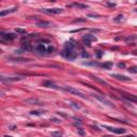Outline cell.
Here are the masks:
<instances>
[{
	"label": "cell",
	"instance_id": "1",
	"mask_svg": "<svg viewBox=\"0 0 137 137\" xmlns=\"http://www.w3.org/2000/svg\"><path fill=\"white\" fill-rule=\"evenodd\" d=\"M35 51L40 55H48L55 51V47L52 46L51 44V42H48V41H40L36 44Z\"/></svg>",
	"mask_w": 137,
	"mask_h": 137
},
{
	"label": "cell",
	"instance_id": "2",
	"mask_svg": "<svg viewBox=\"0 0 137 137\" xmlns=\"http://www.w3.org/2000/svg\"><path fill=\"white\" fill-rule=\"evenodd\" d=\"M61 54L64 58L68 59V60H74L77 57V54L75 51V44H73L72 42H68Z\"/></svg>",
	"mask_w": 137,
	"mask_h": 137
},
{
	"label": "cell",
	"instance_id": "3",
	"mask_svg": "<svg viewBox=\"0 0 137 137\" xmlns=\"http://www.w3.org/2000/svg\"><path fill=\"white\" fill-rule=\"evenodd\" d=\"M61 89H63L64 91H68V93H72V94H74V95H77V97H81V99H87V95L85 94V93H83L81 91H79V90H77V89L73 88V87L63 86V87H61Z\"/></svg>",
	"mask_w": 137,
	"mask_h": 137
},
{
	"label": "cell",
	"instance_id": "4",
	"mask_svg": "<svg viewBox=\"0 0 137 137\" xmlns=\"http://www.w3.org/2000/svg\"><path fill=\"white\" fill-rule=\"evenodd\" d=\"M24 79L22 76H0V80L4 83H11V81H18Z\"/></svg>",
	"mask_w": 137,
	"mask_h": 137
},
{
	"label": "cell",
	"instance_id": "5",
	"mask_svg": "<svg viewBox=\"0 0 137 137\" xmlns=\"http://www.w3.org/2000/svg\"><path fill=\"white\" fill-rule=\"evenodd\" d=\"M41 11L47 14H60L63 12V9L60 8H51V9H41Z\"/></svg>",
	"mask_w": 137,
	"mask_h": 137
},
{
	"label": "cell",
	"instance_id": "6",
	"mask_svg": "<svg viewBox=\"0 0 137 137\" xmlns=\"http://www.w3.org/2000/svg\"><path fill=\"white\" fill-rule=\"evenodd\" d=\"M0 36H1L2 39H4V40L6 41H12L14 40L15 38H16V34L14 33H6V32H2V31H0Z\"/></svg>",
	"mask_w": 137,
	"mask_h": 137
},
{
	"label": "cell",
	"instance_id": "7",
	"mask_svg": "<svg viewBox=\"0 0 137 137\" xmlns=\"http://www.w3.org/2000/svg\"><path fill=\"white\" fill-rule=\"evenodd\" d=\"M105 129H107L108 131H110V132H113V133H115V134H124L125 132V130L124 129H119V127H111V126H105Z\"/></svg>",
	"mask_w": 137,
	"mask_h": 137
},
{
	"label": "cell",
	"instance_id": "8",
	"mask_svg": "<svg viewBox=\"0 0 137 137\" xmlns=\"http://www.w3.org/2000/svg\"><path fill=\"white\" fill-rule=\"evenodd\" d=\"M25 103H27V104H31V105H43L44 104V103H42L41 101H39L38 99H33V97L25 100Z\"/></svg>",
	"mask_w": 137,
	"mask_h": 137
},
{
	"label": "cell",
	"instance_id": "9",
	"mask_svg": "<svg viewBox=\"0 0 137 137\" xmlns=\"http://www.w3.org/2000/svg\"><path fill=\"white\" fill-rule=\"evenodd\" d=\"M90 77H91V79H93L94 81H97V83H99V84H101V85H104V86H108V83L107 81H105L104 79H101L100 77H97V76H94V75H90Z\"/></svg>",
	"mask_w": 137,
	"mask_h": 137
},
{
	"label": "cell",
	"instance_id": "10",
	"mask_svg": "<svg viewBox=\"0 0 137 137\" xmlns=\"http://www.w3.org/2000/svg\"><path fill=\"white\" fill-rule=\"evenodd\" d=\"M111 77H115L116 79L118 80H122V81H130L131 78L130 77H126V76H123V75H119V74H113Z\"/></svg>",
	"mask_w": 137,
	"mask_h": 137
},
{
	"label": "cell",
	"instance_id": "11",
	"mask_svg": "<svg viewBox=\"0 0 137 137\" xmlns=\"http://www.w3.org/2000/svg\"><path fill=\"white\" fill-rule=\"evenodd\" d=\"M36 26L41 27V28H48V27H51L52 24L49 22H45V20H42V22H38L36 23Z\"/></svg>",
	"mask_w": 137,
	"mask_h": 137
},
{
	"label": "cell",
	"instance_id": "12",
	"mask_svg": "<svg viewBox=\"0 0 137 137\" xmlns=\"http://www.w3.org/2000/svg\"><path fill=\"white\" fill-rule=\"evenodd\" d=\"M17 10V8H12V9H6V10L0 11V16H6V15L10 14V13H13Z\"/></svg>",
	"mask_w": 137,
	"mask_h": 137
},
{
	"label": "cell",
	"instance_id": "13",
	"mask_svg": "<svg viewBox=\"0 0 137 137\" xmlns=\"http://www.w3.org/2000/svg\"><path fill=\"white\" fill-rule=\"evenodd\" d=\"M43 86H44V87H48V88H55V89H59V88H60V87L56 86L54 83H51V81H49V80L43 81Z\"/></svg>",
	"mask_w": 137,
	"mask_h": 137
},
{
	"label": "cell",
	"instance_id": "14",
	"mask_svg": "<svg viewBox=\"0 0 137 137\" xmlns=\"http://www.w3.org/2000/svg\"><path fill=\"white\" fill-rule=\"evenodd\" d=\"M122 97H124L125 100H127V101H131V102H133V103H136V97H132V95L127 94V93H123Z\"/></svg>",
	"mask_w": 137,
	"mask_h": 137
},
{
	"label": "cell",
	"instance_id": "15",
	"mask_svg": "<svg viewBox=\"0 0 137 137\" xmlns=\"http://www.w3.org/2000/svg\"><path fill=\"white\" fill-rule=\"evenodd\" d=\"M93 95H94V94H93ZM94 97H97V100H99V101H101L102 103H104V104L108 105V106H114V105H113V104H111V103H110V102H108V101H107V100H105V99H104V97H100V95H94Z\"/></svg>",
	"mask_w": 137,
	"mask_h": 137
},
{
	"label": "cell",
	"instance_id": "16",
	"mask_svg": "<svg viewBox=\"0 0 137 137\" xmlns=\"http://www.w3.org/2000/svg\"><path fill=\"white\" fill-rule=\"evenodd\" d=\"M83 40H87V41H97V38H95L93 34H85L83 36Z\"/></svg>",
	"mask_w": 137,
	"mask_h": 137
},
{
	"label": "cell",
	"instance_id": "17",
	"mask_svg": "<svg viewBox=\"0 0 137 137\" xmlns=\"http://www.w3.org/2000/svg\"><path fill=\"white\" fill-rule=\"evenodd\" d=\"M68 6H76V8H79V9H87L88 8L87 4H83V3H73V4H68Z\"/></svg>",
	"mask_w": 137,
	"mask_h": 137
},
{
	"label": "cell",
	"instance_id": "18",
	"mask_svg": "<svg viewBox=\"0 0 137 137\" xmlns=\"http://www.w3.org/2000/svg\"><path fill=\"white\" fill-rule=\"evenodd\" d=\"M23 48H24L25 51H32V46H31V44H30V43H28V42H26V43L23 44Z\"/></svg>",
	"mask_w": 137,
	"mask_h": 137
},
{
	"label": "cell",
	"instance_id": "19",
	"mask_svg": "<svg viewBox=\"0 0 137 137\" xmlns=\"http://www.w3.org/2000/svg\"><path fill=\"white\" fill-rule=\"evenodd\" d=\"M45 113V110H32L30 111V115L31 116H41Z\"/></svg>",
	"mask_w": 137,
	"mask_h": 137
},
{
	"label": "cell",
	"instance_id": "20",
	"mask_svg": "<svg viewBox=\"0 0 137 137\" xmlns=\"http://www.w3.org/2000/svg\"><path fill=\"white\" fill-rule=\"evenodd\" d=\"M113 67V62H105L102 64V68H106V70H109V68H111Z\"/></svg>",
	"mask_w": 137,
	"mask_h": 137
},
{
	"label": "cell",
	"instance_id": "21",
	"mask_svg": "<svg viewBox=\"0 0 137 137\" xmlns=\"http://www.w3.org/2000/svg\"><path fill=\"white\" fill-rule=\"evenodd\" d=\"M51 137H62V133L61 132H51Z\"/></svg>",
	"mask_w": 137,
	"mask_h": 137
},
{
	"label": "cell",
	"instance_id": "22",
	"mask_svg": "<svg viewBox=\"0 0 137 137\" xmlns=\"http://www.w3.org/2000/svg\"><path fill=\"white\" fill-rule=\"evenodd\" d=\"M15 31H16L17 33H22V34H26V30L25 29H20V28H16L15 29Z\"/></svg>",
	"mask_w": 137,
	"mask_h": 137
},
{
	"label": "cell",
	"instance_id": "23",
	"mask_svg": "<svg viewBox=\"0 0 137 137\" xmlns=\"http://www.w3.org/2000/svg\"><path fill=\"white\" fill-rule=\"evenodd\" d=\"M127 70H129V72L133 73V74H135V73H137V68H136V67H132V68H127Z\"/></svg>",
	"mask_w": 137,
	"mask_h": 137
},
{
	"label": "cell",
	"instance_id": "24",
	"mask_svg": "<svg viewBox=\"0 0 137 137\" xmlns=\"http://www.w3.org/2000/svg\"><path fill=\"white\" fill-rule=\"evenodd\" d=\"M71 105H72L73 107H75V108H81V105H79V104H75V103H71Z\"/></svg>",
	"mask_w": 137,
	"mask_h": 137
},
{
	"label": "cell",
	"instance_id": "25",
	"mask_svg": "<svg viewBox=\"0 0 137 137\" xmlns=\"http://www.w3.org/2000/svg\"><path fill=\"white\" fill-rule=\"evenodd\" d=\"M122 19H123V16H122V15H118V16L115 18L116 22H119V20H122Z\"/></svg>",
	"mask_w": 137,
	"mask_h": 137
},
{
	"label": "cell",
	"instance_id": "26",
	"mask_svg": "<svg viewBox=\"0 0 137 137\" xmlns=\"http://www.w3.org/2000/svg\"><path fill=\"white\" fill-rule=\"evenodd\" d=\"M107 6H116V3H111V2H108V3H107Z\"/></svg>",
	"mask_w": 137,
	"mask_h": 137
},
{
	"label": "cell",
	"instance_id": "27",
	"mask_svg": "<svg viewBox=\"0 0 137 137\" xmlns=\"http://www.w3.org/2000/svg\"><path fill=\"white\" fill-rule=\"evenodd\" d=\"M118 68H125V65H124V63H119V64H118Z\"/></svg>",
	"mask_w": 137,
	"mask_h": 137
},
{
	"label": "cell",
	"instance_id": "28",
	"mask_svg": "<svg viewBox=\"0 0 137 137\" xmlns=\"http://www.w3.org/2000/svg\"><path fill=\"white\" fill-rule=\"evenodd\" d=\"M52 122H57V123H60L61 122V120H58V119H51Z\"/></svg>",
	"mask_w": 137,
	"mask_h": 137
},
{
	"label": "cell",
	"instance_id": "29",
	"mask_svg": "<svg viewBox=\"0 0 137 137\" xmlns=\"http://www.w3.org/2000/svg\"><path fill=\"white\" fill-rule=\"evenodd\" d=\"M78 132H79V134H80V135H84V134H85V133H84V131H81L80 129H78Z\"/></svg>",
	"mask_w": 137,
	"mask_h": 137
},
{
	"label": "cell",
	"instance_id": "30",
	"mask_svg": "<svg viewBox=\"0 0 137 137\" xmlns=\"http://www.w3.org/2000/svg\"><path fill=\"white\" fill-rule=\"evenodd\" d=\"M0 95H1V97H4V92H3V91L0 90Z\"/></svg>",
	"mask_w": 137,
	"mask_h": 137
},
{
	"label": "cell",
	"instance_id": "31",
	"mask_svg": "<svg viewBox=\"0 0 137 137\" xmlns=\"http://www.w3.org/2000/svg\"><path fill=\"white\" fill-rule=\"evenodd\" d=\"M3 137H11V136H8V135H6V136H3Z\"/></svg>",
	"mask_w": 137,
	"mask_h": 137
},
{
	"label": "cell",
	"instance_id": "32",
	"mask_svg": "<svg viewBox=\"0 0 137 137\" xmlns=\"http://www.w3.org/2000/svg\"><path fill=\"white\" fill-rule=\"evenodd\" d=\"M127 137H134V136H127Z\"/></svg>",
	"mask_w": 137,
	"mask_h": 137
}]
</instances>
